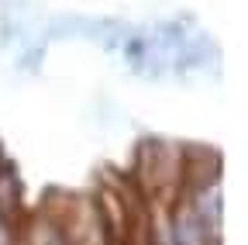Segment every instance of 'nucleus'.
I'll use <instances>...</instances> for the list:
<instances>
[{"label": "nucleus", "mask_w": 248, "mask_h": 245, "mask_svg": "<svg viewBox=\"0 0 248 245\" xmlns=\"http://www.w3.org/2000/svg\"><path fill=\"white\" fill-rule=\"evenodd\" d=\"M214 242H217V235L193 211V204L176 207V214H172V242L169 245H214Z\"/></svg>", "instance_id": "f257e3e1"}, {"label": "nucleus", "mask_w": 248, "mask_h": 245, "mask_svg": "<svg viewBox=\"0 0 248 245\" xmlns=\"http://www.w3.org/2000/svg\"><path fill=\"white\" fill-rule=\"evenodd\" d=\"M193 211L207 221V228H210L214 235L221 231V218H224V190H221V183H217V176L203 180V187L197 190V200H193Z\"/></svg>", "instance_id": "f03ea898"}, {"label": "nucleus", "mask_w": 248, "mask_h": 245, "mask_svg": "<svg viewBox=\"0 0 248 245\" xmlns=\"http://www.w3.org/2000/svg\"><path fill=\"white\" fill-rule=\"evenodd\" d=\"M0 245H14V225H11V214H0Z\"/></svg>", "instance_id": "7ed1b4c3"}, {"label": "nucleus", "mask_w": 248, "mask_h": 245, "mask_svg": "<svg viewBox=\"0 0 248 245\" xmlns=\"http://www.w3.org/2000/svg\"><path fill=\"white\" fill-rule=\"evenodd\" d=\"M214 245H221V242H214Z\"/></svg>", "instance_id": "20e7f679"}]
</instances>
